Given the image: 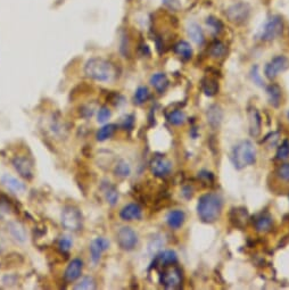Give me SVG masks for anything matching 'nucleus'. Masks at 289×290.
I'll return each instance as SVG.
<instances>
[{
  "label": "nucleus",
  "instance_id": "obj_1",
  "mask_svg": "<svg viewBox=\"0 0 289 290\" xmlns=\"http://www.w3.org/2000/svg\"><path fill=\"white\" fill-rule=\"evenodd\" d=\"M223 202L217 193H205L198 199L197 214L205 223H213L220 218Z\"/></svg>",
  "mask_w": 289,
  "mask_h": 290
},
{
  "label": "nucleus",
  "instance_id": "obj_2",
  "mask_svg": "<svg viewBox=\"0 0 289 290\" xmlns=\"http://www.w3.org/2000/svg\"><path fill=\"white\" fill-rule=\"evenodd\" d=\"M84 73L92 80L107 82L115 77L116 71L112 63L103 58H91L84 66Z\"/></svg>",
  "mask_w": 289,
  "mask_h": 290
},
{
  "label": "nucleus",
  "instance_id": "obj_3",
  "mask_svg": "<svg viewBox=\"0 0 289 290\" xmlns=\"http://www.w3.org/2000/svg\"><path fill=\"white\" fill-rule=\"evenodd\" d=\"M231 159L236 169L242 170L256 162V149L251 141L245 140L236 145L231 152Z\"/></svg>",
  "mask_w": 289,
  "mask_h": 290
},
{
  "label": "nucleus",
  "instance_id": "obj_4",
  "mask_svg": "<svg viewBox=\"0 0 289 290\" xmlns=\"http://www.w3.org/2000/svg\"><path fill=\"white\" fill-rule=\"evenodd\" d=\"M284 30L283 18L278 15H273L265 22L260 32V39L262 41H271L278 38Z\"/></svg>",
  "mask_w": 289,
  "mask_h": 290
},
{
  "label": "nucleus",
  "instance_id": "obj_5",
  "mask_svg": "<svg viewBox=\"0 0 289 290\" xmlns=\"http://www.w3.org/2000/svg\"><path fill=\"white\" fill-rule=\"evenodd\" d=\"M62 224L70 231H79L82 228V215L73 206H66L62 212Z\"/></svg>",
  "mask_w": 289,
  "mask_h": 290
},
{
  "label": "nucleus",
  "instance_id": "obj_6",
  "mask_svg": "<svg viewBox=\"0 0 289 290\" xmlns=\"http://www.w3.org/2000/svg\"><path fill=\"white\" fill-rule=\"evenodd\" d=\"M159 280L166 289H176L179 288L181 282H182V274H181L179 267L166 266L165 270L161 273Z\"/></svg>",
  "mask_w": 289,
  "mask_h": 290
},
{
  "label": "nucleus",
  "instance_id": "obj_7",
  "mask_svg": "<svg viewBox=\"0 0 289 290\" xmlns=\"http://www.w3.org/2000/svg\"><path fill=\"white\" fill-rule=\"evenodd\" d=\"M116 241L118 246L124 251H132L138 245V235L130 226H123L117 231Z\"/></svg>",
  "mask_w": 289,
  "mask_h": 290
},
{
  "label": "nucleus",
  "instance_id": "obj_8",
  "mask_svg": "<svg viewBox=\"0 0 289 290\" xmlns=\"http://www.w3.org/2000/svg\"><path fill=\"white\" fill-rule=\"evenodd\" d=\"M250 13L251 8L247 3L237 2L229 7L227 12H225V15H227L228 20L232 22V23L240 24L247 20L248 16H250Z\"/></svg>",
  "mask_w": 289,
  "mask_h": 290
},
{
  "label": "nucleus",
  "instance_id": "obj_9",
  "mask_svg": "<svg viewBox=\"0 0 289 290\" xmlns=\"http://www.w3.org/2000/svg\"><path fill=\"white\" fill-rule=\"evenodd\" d=\"M289 66V61L285 56H277L272 58L265 66L264 74L269 80H273L278 74L286 71Z\"/></svg>",
  "mask_w": 289,
  "mask_h": 290
},
{
  "label": "nucleus",
  "instance_id": "obj_10",
  "mask_svg": "<svg viewBox=\"0 0 289 290\" xmlns=\"http://www.w3.org/2000/svg\"><path fill=\"white\" fill-rule=\"evenodd\" d=\"M150 170L155 177L164 178L171 173L172 163L164 156H155L150 162Z\"/></svg>",
  "mask_w": 289,
  "mask_h": 290
},
{
  "label": "nucleus",
  "instance_id": "obj_11",
  "mask_svg": "<svg viewBox=\"0 0 289 290\" xmlns=\"http://www.w3.org/2000/svg\"><path fill=\"white\" fill-rule=\"evenodd\" d=\"M109 247V241L103 237L96 238L95 240L91 241L90 244V256L94 263H98L102 257V254L107 251Z\"/></svg>",
  "mask_w": 289,
  "mask_h": 290
},
{
  "label": "nucleus",
  "instance_id": "obj_12",
  "mask_svg": "<svg viewBox=\"0 0 289 290\" xmlns=\"http://www.w3.org/2000/svg\"><path fill=\"white\" fill-rule=\"evenodd\" d=\"M13 166L22 178L31 180L33 178V169L31 162L25 157H15L13 159Z\"/></svg>",
  "mask_w": 289,
  "mask_h": 290
},
{
  "label": "nucleus",
  "instance_id": "obj_13",
  "mask_svg": "<svg viewBox=\"0 0 289 290\" xmlns=\"http://www.w3.org/2000/svg\"><path fill=\"white\" fill-rule=\"evenodd\" d=\"M143 217V210L138 204H128L120 212V218L123 221L140 220Z\"/></svg>",
  "mask_w": 289,
  "mask_h": 290
},
{
  "label": "nucleus",
  "instance_id": "obj_14",
  "mask_svg": "<svg viewBox=\"0 0 289 290\" xmlns=\"http://www.w3.org/2000/svg\"><path fill=\"white\" fill-rule=\"evenodd\" d=\"M82 269H83V262L79 258L73 259L65 270V273H64L65 280L68 282L75 281L76 279H79L81 274H82Z\"/></svg>",
  "mask_w": 289,
  "mask_h": 290
},
{
  "label": "nucleus",
  "instance_id": "obj_15",
  "mask_svg": "<svg viewBox=\"0 0 289 290\" xmlns=\"http://www.w3.org/2000/svg\"><path fill=\"white\" fill-rule=\"evenodd\" d=\"M1 183L5 185L9 191H12L14 193H23L25 191V189H27L23 182H21L20 180H17L16 178H14L12 176H8V174H5V176L1 178Z\"/></svg>",
  "mask_w": 289,
  "mask_h": 290
},
{
  "label": "nucleus",
  "instance_id": "obj_16",
  "mask_svg": "<svg viewBox=\"0 0 289 290\" xmlns=\"http://www.w3.org/2000/svg\"><path fill=\"white\" fill-rule=\"evenodd\" d=\"M178 262V255L174 251H164L156 256L155 258V266H161V267H166L172 265V264H176Z\"/></svg>",
  "mask_w": 289,
  "mask_h": 290
},
{
  "label": "nucleus",
  "instance_id": "obj_17",
  "mask_svg": "<svg viewBox=\"0 0 289 290\" xmlns=\"http://www.w3.org/2000/svg\"><path fill=\"white\" fill-rule=\"evenodd\" d=\"M272 224H273V218L269 213L260 214L256 218V220H255V223H254L256 231L263 232V233L270 231L272 228Z\"/></svg>",
  "mask_w": 289,
  "mask_h": 290
},
{
  "label": "nucleus",
  "instance_id": "obj_18",
  "mask_svg": "<svg viewBox=\"0 0 289 290\" xmlns=\"http://www.w3.org/2000/svg\"><path fill=\"white\" fill-rule=\"evenodd\" d=\"M187 33L189 38H190L196 44L201 46V44L204 43L205 38H204L203 30L197 23H195V22H190L187 27Z\"/></svg>",
  "mask_w": 289,
  "mask_h": 290
},
{
  "label": "nucleus",
  "instance_id": "obj_19",
  "mask_svg": "<svg viewBox=\"0 0 289 290\" xmlns=\"http://www.w3.org/2000/svg\"><path fill=\"white\" fill-rule=\"evenodd\" d=\"M206 115H207V122H209V124L212 126V128L217 129V126L221 124L223 114H222V110L217 105L211 106L210 109H207Z\"/></svg>",
  "mask_w": 289,
  "mask_h": 290
},
{
  "label": "nucleus",
  "instance_id": "obj_20",
  "mask_svg": "<svg viewBox=\"0 0 289 290\" xmlns=\"http://www.w3.org/2000/svg\"><path fill=\"white\" fill-rule=\"evenodd\" d=\"M184 218H186V215H184L182 211L174 210L168 214V218H166V221H168V224L170 228L179 229L180 226H182Z\"/></svg>",
  "mask_w": 289,
  "mask_h": 290
},
{
  "label": "nucleus",
  "instance_id": "obj_21",
  "mask_svg": "<svg viewBox=\"0 0 289 290\" xmlns=\"http://www.w3.org/2000/svg\"><path fill=\"white\" fill-rule=\"evenodd\" d=\"M261 116L256 109L250 111V133L252 137H257L261 133Z\"/></svg>",
  "mask_w": 289,
  "mask_h": 290
},
{
  "label": "nucleus",
  "instance_id": "obj_22",
  "mask_svg": "<svg viewBox=\"0 0 289 290\" xmlns=\"http://www.w3.org/2000/svg\"><path fill=\"white\" fill-rule=\"evenodd\" d=\"M150 84L157 92H163L169 87V79L164 73H155L150 76Z\"/></svg>",
  "mask_w": 289,
  "mask_h": 290
},
{
  "label": "nucleus",
  "instance_id": "obj_23",
  "mask_svg": "<svg viewBox=\"0 0 289 290\" xmlns=\"http://www.w3.org/2000/svg\"><path fill=\"white\" fill-rule=\"evenodd\" d=\"M173 50L174 53H176L178 56H180V57L184 59V61L190 59L192 56V48L187 41H179L178 43H176L173 47Z\"/></svg>",
  "mask_w": 289,
  "mask_h": 290
},
{
  "label": "nucleus",
  "instance_id": "obj_24",
  "mask_svg": "<svg viewBox=\"0 0 289 290\" xmlns=\"http://www.w3.org/2000/svg\"><path fill=\"white\" fill-rule=\"evenodd\" d=\"M269 96V102L273 107H279L281 104V89L278 84H270L266 88Z\"/></svg>",
  "mask_w": 289,
  "mask_h": 290
},
{
  "label": "nucleus",
  "instance_id": "obj_25",
  "mask_svg": "<svg viewBox=\"0 0 289 290\" xmlns=\"http://www.w3.org/2000/svg\"><path fill=\"white\" fill-rule=\"evenodd\" d=\"M202 89L206 96H216L218 91L217 81L216 79H212V77H205V79L202 80Z\"/></svg>",
  "mask_w": 289,
  "mask_h": 290
},
{
  "label": "nucleus",
  "instance_id": "obj_26",
  "mask_svg": "<svg viewBox=\"0 0 289 290\" xmlns=\"http://www.w3.org/2000/svg\"><path fill=\"white\" fill-rule=\"evenodd\" d=\"M117 126L115 124H106L104 125L103 128L98 130L97 132V140L98 141H105L107 139L112 138L114 133H115Z\"/></svg>",
  "mask_w": 289,
  "mask_h": 290
},
{
  "label": "nucleus",
  "instance_id": "obj_27",
  "mask_svg": "<svg viewBox=\"0 0 289 290\" xmlns=\"http://www.w3.org/2000/svg\"><path fill=\"white\" fill-rule=\"evenodd\" d=\"M227 53V47L221 41H214L210 47V55L213 58H222Z\"/></svg>",
  "mask_w": 289,
  "mask_h": 290
},
{
  "label": "nucleus",
  "instance_id": "obj_28",
  "mask_svg": "<svg viewBox=\"0 0 289 290\" xmlns=\"http://www.w3.org/2000/svg\"><path fill=\"white\" fill-rule=\"evenodd\" d=\"M104 191H105V197L109 205L115 206L118 200V192L115 189V187H113V185L110 184H107L105 189H104Z\"/></svg>",
  "mask_w": 289,
  "mask_h": 290
},
{
  "label": "nucleus",
  "instance_id": "obj_29",
  "mask_svg": "<svg viewBox=\"0 0 289 290\" xmlns=\"http://www.w3.org/2000/svg\"><path fill=\"white\" fill-rule=\"evenodd\" d=\"M148 98H149V90H148L147 87H139L136 90L135 94V104L137 105H143L144 103H146Z\"/></svg>",
  "mask_w": 289,
  "mask_h": 290
},
{
  "label": "nucleus",
  "instance_id": "obj_30",
  "mask_svg": "<svg viewBox=\"0 0 289 290\" xmlns=\"http://www.w3.org/2000/svg\"><path fill=\"white\" fill-rule=\"evenodd\" d=\"M184 120H186V115L182 110H173L168 115V121L173 125L183 124Z\"/></svg>",
  "mask_w": 289,
  "mask_h": 290
},
{
  "label": "nucleus",
  "instance_id": "obj_31",
  "mask_svg": "<svg viewBox=\"0 0 289 290\" xmlns=\"http://www.w3.org/2000/svg\"><path fill=\"white\" fill-rule=\"evenodd\" d=\"M95 288H96V282L94 280V278H91V277L82 278L75 286H74V289H77V290H80V289L90 290V289H95Z\"/></svg>",
  "mask_w": 289,
  "mask_h": 290
},
{
  "label": "nucleus",
  "instance_id": "obj_32",
  "mask_svg": "<svg viewBox=\"0 0 289 290\" xmlns=\"http://www.w3.org/2000/svg\"><path fill=\"white\" fill-rule=\"evenodd\" d=\"M9 231L12 232L13 237L18 241H24L25 240V231L18 223H10L9 224Z\"/></svg>",
  "mask_w": 289,
  "mask_h": 290
},
{
  "label": "nucleus",
  "instance_id": "obj_33",
  "mask_svg": "<svg viewBox=\"0 0 289 290\" xmlns=\"http://www.w3.org/2000/svg\"><path fill=\"white\" fill-rule=\"evenodd\" d=\"M130 173H131V167L129 166L127 162L121 161V162L117 163L116 166H115V174L117 177L127 178V177L130 176Z\"/></svg>",
  "mask_w": 289,
  "mask_h": 290
},
{
  "label": "nucleus",
  "instance_id": "obj_34",
  "mask_svg": "<svg viewBox=\"0 0 289 290\" xmlns=\"http://www.w3.org/2000/svg\"><path fill=\"white\" fill-rule=\"evenodd\" d=\"M289 157V140H285L283 144L280 145L279 148L277 150L276 158L279 161H284Z\"/></svg>",
  "mask_w": 289,
  "mask_h": 290
},
{
  "label": "nucleus",
  "instance_id": "obj_35",
  "mask_svg": "<svg viewBox=\"0 0 289 290\" xmlns=\"http://www.w3.org/2000/svg\"><path fill=\"white\" fill-rule=\"evenodd\" d=\"M72 240L69 237H62L58 241V249L61 253H69L72 248Z\"/></svg>",
  "mask_w": 289,
  "mask_h": 290
},
{
  "label": "nucleus",
  "instance_id": "obj_36",
  "mask_svg": "<svg viewBox=\"0 0 289 290\" xmlns=\"http://www.w3.org/2000/svg\"><path fill=\"white\" fill-rule=\"evenodd\" d=\"M206 24L209 25V27L211 28V30L214 33H218L222 30V28H223V24L221 23L220 20H217V18L211 16L206 20Z\"/></svg>",
  "mask_w": 289,
  "mask_h": 290
},
{
  "label": "nucleus",
  "instance_id": "obj_37",
  "mask_svg": "<svg viewBox=\"0 0 289 290\" xmlns=\"http://www.w3.org/2000/svg\"><path fill=\"white\" fill-rule=\"evenodd\" d=\"M110 115H112V113H110L108 107H106V106L101 107V109H99V110H98V115H97L98 123H105V122L109 120Z\"/></svg>",
  "mask_w": 289,
  "mask_h": 290
},
{
  "label": "nucleus",
  "instance_id": "obj_38",
  "mask_svg": "<svg viewBox=\"0 0 289 290\" xmlns=\"http://www.w3.org/2000/svg\"><path fill=\"white\" fill-rule=\"evenodd\" d=\"M277 174L281 180L289 182V163H286V164H283L278 167Z\"/></svg>",
  "mask_w": 289,
  "mask_h": 290
},
{
  "label": "nucleus",
  "instance_id": "obj_39",
  "mask_svg": "<svg viewBox=\"0 0 289 290\" xmlns=\"http://www.w3.org/2000/svg\"><path fill=\"white\" fill-rule=\"evenodd\" d=\"M252 79H253L254 83H256L257 85H260V87H263V81L261 79L260 74H258V68H257V66H255V68H253V70H252Z\"/></svg>",
  "mask_w": 289,
  "mask_h": 290
},
{
  "label": "nucleus",
  "instance_id": "obj_40",
  "mask_svg": "<svg viewBox=\"0 0 289 290\" xmlns=\"http://www.w3.org/2000/svg\"><path fill=\"white\" fill-rule=\"evenodd\" d=\"M133 124H135V116L133 115H128V116H125V118L123 120V129L125 130H131L133 128Z\"/></svg>",
  "mask_w": 289,
  "mask_h": 290
},
{
  "label": "nucleus",
  "instance_id": "obj_41",
  "mask_svg": "<svg viewBox=\"0 0 289 290\" xmlns=\"http://www.w3.org/2000/svg\"><path fill=\"white\" fill-rule=\"evenodd\" d=\"M198 177L207 182H213V180H214L213 174L211 172H207V171H202V172L198 174Z\"/></svg>",
  "mask_w": 289,
  "mask_h": 290
},
{
  "label": "nucleus",
  "instance_id": "obj_42",
  "mask_svg": "<svg viewBox=\"0 0 289 290\" xmlns=\"http://www.w3.org/2000/svg\"><path fill=\"white\" fill-rule=\"evenodd\" d=\"M164 1L165 5H169V6H172V3L176 1V0H163Z\"/></svg>",
  "mask_w": 289,
  "mask_h": 290
},
{
  "label": "nucleus",
  "instance_id": "obj_43",
  "mask_svg": "<svg viewBox=\"0 0 289 290\" xmlns=\"http://www.w3.org/2000/svg\"><path fill=\"white\" fill-rule=\"evenodd\" d=\"M287 117H288V120H289V110H288V113H287Z\"/></svg>",
  "mask_w": 289,
  "mask_h": 290
}]
</instances>
